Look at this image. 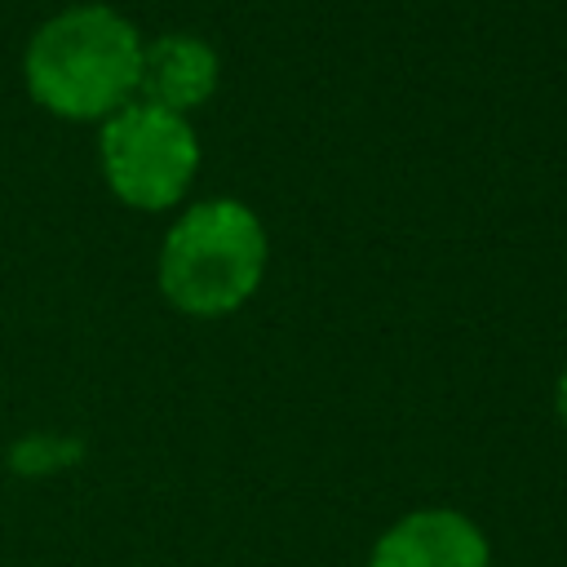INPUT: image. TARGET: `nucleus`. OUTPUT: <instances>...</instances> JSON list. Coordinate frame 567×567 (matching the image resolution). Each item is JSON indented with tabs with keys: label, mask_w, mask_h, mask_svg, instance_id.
<instances>
[{
	"label": "nucleus",
	"mask_w": 567,
	"mask_h": 567,
	"mask_svg": "<svg viewBox=\"0 0 567 567\" xmlns=\"http://www.w3.org/2000/svg\"><path fill=\"white\" fill-rule=\"evenodd\" d=\"M142 71V40L106 4H75L49 18L27 49V84L40 106L66 120H111L128 106Z\"/></svg>",
	"instance_id": "1"
},
{
	"label": "nucleus",
	"mask_w": 567,
	"mask_h": 567,
	"mask_svg": "<svg viewBox=\"0 0 567 567\" xmlns=\"http://www.w3.org/2000/svg\"><path fill=\"white\" fill-rule=\"evenodd\" d=\"M266 270V230L239 199H204L177 217L159 252V288L186 315H226Z\"/></svg>",
	"instance_id": "2"
},
{
	"label": "nucleus",
	"mask_w": 567,
	"mask_h": 567,
	"mask_svg": "<svg viewBox=\"0 0 567 567\" xmlns=\"http://www.w3.org/2000/svg\"><path fill=\"white\" fill-rule=\"evenodd\" d=\"M195 164H199V146L190 124L151 102L120 106L102 128L106 182L133 208L177 204L195 177Z\"/></svg>",
	"instance_id": "3"
},
{
	"label": "nucleus",
	"mask_w": 567,
	"mask_h": 567,
	"mask_svg": "<svg viewBox=\"0 0 567 567\" xmlns=\"http://www.w3.org/2000/svg\"><path fill=\"white\" fill-rule=\"evenodd\" d=\"M372 567H487V540L456 509H416L377 540Z\"/></svg>",
	"instance_id": "4"
},
{
	"label": "nucleus",
	"mask_w": 567,
	"mask_h": 567,
	"mask_svg": "<svg viewBox=\"0 0 567 567\" xmlns=\"http://www.w3.org/2000/svg\"><path fill=\"white\" fill-rule=\"evenodd\" d=\"M137 89H142V102L182 115V111L208 102V93L217 89V53L186 31L159 35V40L142 44Z\"/></svg>",
	"instance_id": "5"
},
{
	"label": "nucleus",
	"mask_w": 567,
	"mask_h": 567,
	"mask_svg": "<svg viewBox=\"0 0 567 567\" xmlns=\"http://www.w3.org/2000/svg\"><path fill=\"white\" fill-rule=\"evenodd\" d=\"M558 416H563V425H567V372L558 377Z\"/></svg>",
	"instance_id": "6"
}]
</instances>
